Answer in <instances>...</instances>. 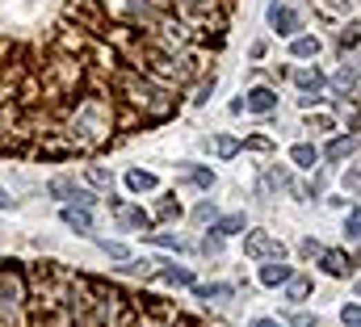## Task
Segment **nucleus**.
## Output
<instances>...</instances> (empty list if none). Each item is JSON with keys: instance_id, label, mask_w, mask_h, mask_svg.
I'll use <instances>...</instances> for the list:
<instances>
[{"instance_id": "18", "label": "nucleus", "mask_w": 361, "mask_h": 327, "mask_svg": "<svg viewBox=\"0 0 361 327\" xmlns=\"http://www.w3.org/2000/svg\"><path fill=\"white\" fill-rule=\"evenodd\" d=\"M181 177L193 181V185H202V189H211V185H215V177L206 172V168H181Z\"/></svg>"}, {"instance_id": "34", "label": "nucleus", "mask_w": 361, "mask_h": 327, "mask_svg": "<svg viewBox=\"0 0 361 327\" xmlns=\"http://www.w3.org/2000/svg\"><path fill=\"white\" fill-rule=\"evenodd\" d=\"M252 327H282V323H273V319H256Z\"/></svg>"}, {"instance_id": "4", "label": "nucleus", "mask_w": 361, "mask_h": 327, "mask_svg": "<svg viewBox=\"0 0 361 327\" xmlns=\"http://www.w3.org/2000/svg\"><path fill=\"white\" fill-rule=\"evenodd\" d=\"M50 193H55L59 201H80V206H88V201H92V197H88V193L72 181V177H55V181H50Z\"/></svg>"}, {"instance_id": "9", "label": "nucleus", "mask_w": 361, "mask_h": 327, "mask_svg": "<svg viewBox=\"0 0 361 327\" xmlns=\"http://www.w3.org/2000/svg\"><path fill=\"white\" fill-rule=\"evenodd\" d=\"M294 277L290 272V264H282V260H269L265 268H261V286H286Z\"/></svg>"}, {"instance_id": "5", "label": "nucleus", "mask_w": 361, "mask_h": 327, "mask_svg": "<svg viewBox=\"0 0 361 327\" xmlns=\"http://www.w3.org/2000/svg\"><path fill=\"white\" fill-rule=\"evenodd\" d=\"M114 214H118V223L130 227V231H151V218H147L139 206H122V201H114Z\"/></svg>"}, {"instance_id": "14", "label": "nucleus", "mask_w": 361, "mask_h": 327, "mask_svg": "<svg viewBox=\"0 0 361 327\" xmlns=\"http://www.w3.org/2000/svg\"><path fill=\"white\" fill-rule=\"evenodd\" d=\"M215 231H219V239H223V235H240V231H244V214H227V218H219Z\"/></svg>"}, {"instance_id": "6", "label": "nucleus", "mask_w": 361, "mask_h": 327, "mask_svg": "<svg viewBox=\"0 0 361 327\" xmlns=\"http://www.w3.org/2000/svg\"><path fill=\"white\" fill-rule=\"evenodd\" d=\"M269 26H273L277 34H294V30H298V13L286 9V5H269Z\"/></svg>"}, {"instance_id": "28", "label": "nucleus", "mask_w": 361, "mask_h": 327, "mask_svg": "<svg viewBox=\"0 0 361 327\" xmlns=\"http://www.w3.org/2000/svg\"><path fill=\"white\" fill-rule=\"evenodd\" d=\"M248 151H273V139H265V135H252V139H248Z\"/></svg>"}, {"instance_id": "15", "label": "nucleus", "mask_w": 361, "mask_h": 327, "mask_svg": "<svg viewBox=\"0 0 361 327\" xmlns=\"http://www.w3.org/2000/svg\"><path fill=\"white\" fill-rule=\"evenodd\" d=\"M64 223L76 227V231H88V227H92V218H88V210H72V206H68V210H64Z\"/></svg>"}, {"instance_id": "33", "label": "nucleus", "mask_w": 361, "mask_h": 327, "mask_svg": "<svg viewBox=\"0 0 361 327\" xmlns=\"http://www.w3.org/2000/svg\"><path fill=\"white\" fill-rule=\"evenodd\" d=\"M197 218H202V223H206V218H215V206H211V201H202V206H197Z\"/></svg>"}, {"instance_id": "20", "label": "nucleus", "mask_w": 361, "mask_h": 327, "mask_svg": "<svg viewBox=\"0 0 361 327\" xmlns=\"http://www.w3.org/2000/svg\"><path fill=\"white\" fill-rule=\"evenodd\" d=\"M215 151H219L223 159H231V155L240 151V139H231V135H219V139H215Z\"/></svg>"}, {"instance_id": "31", "label": "nucleus", "mask_w": 361, "mask_h": 327, "mask_svg": "<svg viewBox=\"0 0 361 327\" xmlns=\"http://www.w3.org/2000/svg\"><path fill=\"white\" fill-rule=\"evenodd\" d=\"M101 248H106L110 256H118V260H126V244H110V239H101Z\"/></svg>"}, {"instance_id": "29", "label": "nucleus", "mask_w": 361, "mask_h": 327, "mask_svg": "<svg viewBox=\"0 0 361 327\" xmlns=\"http://www.w3.org/2000/svg\"><path fill=\"white\" fill-rule=\"evenodd\" d=\"M298 252H302L306 260H311V256H324V248H320L315 239H302V244H298Z\"/></svg>"}, {"instance_id": "13", "label": "nucleus", "mask_w": 361, "mask_h": 327, "mask_svg": "<svg viewBox=\"0 0 361 327\" xmlns=\"http://www.w3.org/2000/svg\"><path fill=\"white\" fill-rule=\"evenodd\" d=\"M306 294H311V277H290V281H286V298H290V302H302Z\"/></svg>"}, {"instance_id": "32", "label": "nucleus", "mask_w": 361, "mask_h": 327, "mask_svg": "<svg viewBox=\"0 0 361 327\" xmlns=\"http://www.w3.org/2000/svg\"><path fill=\"white\" fill-rule=\"evenodd\" d=\"M344 189H349V193H357V197H361V177H357V172H344Z\"/></svg>"}, {"instance_id": "2", "label": "nucleus", "mask_w": 361, "mask_h": 327, "mask_svg": "<svg viewBox=\"0 0 361 327\" xmlns=\"http://www.w3.org/2000/svg\"><path fill=\"white\" fill-rule=\"evenodd\" d=\"M244 252H248L252 260H282V256H286V248H282L269 231H252V235L244 239Z\"/></svg>"}, {"instance_id": "24", "label": "nucleus", "mask_w": 361, "mask_h": 327, "mask_svg": "<svg viewBox=\"0 0 361 327\" xmlns=\"http://www.w3.org/2000/svg\"><path fill=\"white\" fill-rule=\"evenodd\" d=\"M143 310H147V315H156V319H168V315H173V310H168L164 302H156V298H143Z\"/></svg>"}, {"instance_id": "3", "label": "nucleus", "mask_w": 361, "mask_h": 327, "mask_svg": "<svg viewBox=\"0 0 361 327\" xmlns=\"http://www.w3.org/2000/svg\"><path fill=\"white\" fill-rule=\"evenodd\" d=\"M240 105L252 109V114H273V109H277V92H273V88H252Z\"/></svg>"}, {"instance_id": "19", "label": "nucleus", "mask_w": 361, "mask_h": 327, "mask_svg": "<svg viewBox=\"0 0 361 327\" xmlns=\"http://www.w3.org/2000/svg\"><path fill=\"white\" fill-rule=\"evenodd\" d=\"M143 239H151V244H160V248H177V252L185 248V244H181L177 235H164V231H143Z\"/></svg>"}, {"instance_id": "36", "label": "nucleus", "mask_w": 361, "mask_h": 327, "mask_svg": "<svg viewBox=\"0 0 361 327\" xmlns=\"http://www.w3.org/2000/svg\"><path fill=\"white\" fill-rule=\"evenodd\" d=\"M173 327H193V323H185V319H181V323H173Z\"/></svg>"}, {"instance_id": "26", "label": "nucleus", "mask_w": 361, "mask_h": 327, "mask_svg": "<svg viewBox=\"0 0 361 327\" xmlns=\"http://www.w3.org/2000/svg\"><path fill=\"white\" fill-rule=\"evenodd\" d=\"M88 181H92V185H101V189H110V172H106V168H97V164L88 168Z\"/></svg>"}, {"instance_id": "25", "label": "nucleus", "mask_w": 361, "mask_h": 327, "mask_svg": "<svg viewBox=\"0 0 361 327\" xmlns=\"http://www.w3.org/2000/svg\"><path fill=\"white\" fill-rule=\"evenodd\" d=\"M344 231H349L353 239H361V210H353V214L344 218Z\"/></svg>"}, {"instance_id": "35", "label": "nucleus", "mask_w": 361, "mask_h": 327, "mask_svg": "<svg viewBox=\"0 0 361 327\" xmlns=\"http://www.w3.org/2000/svg\"><path fill=\"white\" fill-rule=\"evenodd\" d=\"M5 206H13V197H9L5 189H0V210H5Z\"/></svg>"}, {"instance_id": "7", "label": "nucleus", "mask_w": 361, "mask_h": 327, "mask_svg": "<svg viewBox=\"0 0 361 327\" xmlns=\"http://www.w3.org/2000/svg\"><path fill=\"white\" fill-rule=\"evenodd\" d=\"M294 84H298L306 97H320V88H324V76H320V68H298V72H294Z\"/></svg>"}, {"instance_id": "22", "label": "nucleus", "mask_w": 361, "mask_h": 327, "mask_svg": "<svg viewBox=\"0 0 361 327\" xmlns=\"http://www.w3.org/2000/svg\"><path fill=\"white\" fill-rule=\"evenodd\" d=\"M332 84H336V88H340V92H349V88H353V84H357V72H353V68H340V72H336V80H332Z\"/></svg>"}, {"instance_id": "1", "label": "nucleus", "mask_w": 361, "mask_h": 327, "mask_svg": "<svg viewBox=\"0 0 361 327\" xmlns=\"http://www.w3.org/2000/svg\"><path fill=\"white\" fill-rule=\"evenodd\" d=\"M110 126H114V114H110V105L101 101V97H84L76 105V114H72V139L80 147H97V143H106L110 139Z\"/></svg>"}, {"instance_id": "21", "label": "nucleus", "mask_w": 361, "mask_h": 327, "mask_svg": "<svg viewBox=\"0 0 361 327\" xmlns=\"http://www.w3.org/2000/svg\"><path fill=\"white\" fill-rule=\"evenodd\" d=\"M235 290L231 286H197V298H206V302H211V298H231Z\"/></svg>"}, {"instance_id": "8", "label": "nucleus", "mask_w": 361, "mask_h": 327, "mask_svg": "<svg viewBox=\"0 0 361 327\" xmlns=\"http://www.w3.org/2000/svg\"><path fill=\"white\" fill-rule=\"evenodd\" d=\"M320 260H324V272H332V277H349L353 272V256H344V252H324Z\"/></svg>"}, {"instance_id": "37", "label": "nucleus", "mask_w": 361, "mask_h": 327, "mask_svg": "<svg viewBox=\"0 0 361 327\" xmlns=\"http://www.w3.org/2000/svg\"><path fill=\"white\" fill-rule=\"evenodd\" d=\"M357 298H361V281H357Z\"/></svg>"}, {"instance_id": "16", "label": "nucleus", "mask_w": 361, "mask_h": 327, "mask_svg": "<svg viewBox=\"0 0 361 327\" xmlns=\"http://www.w3.org/2000/svg\"><path fill=\"white\" fill-rule=\"evenodd\" d=\"M298 59H311V54H320V38H294V46H290Z\"/></svg>"}, {"instance_id": "11", "label": "nucleus", "mask_w": 361, "mask_h": 327, "mask_svg": "<svg viewBox=\"0 0 361 327\" xmlns=\"http://www.w3.org/2000/svg\"><path fill=\"white\" fill-rule=\"evenodd\" d=\"M353 151H357V139H353V135H344V139H332L324 155H328V159H344V155H353Z\"/></svg>"}, {"instance_id": "17", "label": "nucleus", "mask_w": 361, "mask_h": 327, "mask_svg": "<svg viewBox=\"0 0 361 327\" xmlns=\"http://www.w3.org/2000/svg\"><path fill=\"white\" fill-rule=\"evenodd\" d=\"M160 281H168V286H193V272L189 268H164Z\"/></svg>"}, {"instance_id": "23", "label": "nucleus", "mask_w": 361, "mask_h": 327, "mask_svg": "<svg viewBox=\"0 0 361 327\" xmlns=\"http://www.w3.org/2000/svg\"><path fill=\"white\" fill-rule=\"evenodd\" d=\"M156 214H160V218H181V201H173V197H164V201L156 206Z\"/></svg>"}, {"instance_id": "12", "label": "nucleus", "mask_w": 361, "mask_h": 327, "mask_svg": "<svg viewBox=\"0 0 361 327\" xmlns=\"http://www.w3.org/2000/svg\"><path fill=\"white\" fill-rule=\"evenodd\" d=\"M290 159L298 164V168H315L320 151H315V147H306V143H298V147H290Z\"/></svg>"}, {"instance_id": "30", "label": "nucleus", "mask_w": 361, "mask_h": 327, "mask_svg": "<svg viewBox=\"0 0 361 327\" xmlns=\"http://www.w3.org/2000/svg\"><path fill=\"white\" fill-rule=\"evenodd\" d=\"M361 38V26H349V30H340V46H353Z\"/></svg>"}, {"instance_id": "27", "label": "nucleus", "mask_w": 361, "mask_h": 327, "mask_svg": "<svg viewBox=\"0 0 361 327\" xmlns=\"http://www.w3.org/2000/svg\"><path fill=\"white\" fill-rule=\"evenodd\" d=\"M340 319H344V327H361V306H344Z\"/></svg>"}, {"instance_id": "10", "label": "nucleus", "mask_w": 361, "mask_h": 327, "mask_svg": "<svg viewBox=\"0 0 361 327\" xmlns=\"http://www.w3.org/2000/svg\"><path fill=\"white\" fill-rule=\"evenodd\" d=\"M126 189H135V193H151V189H156V177L143 172V168H130V172H126Z\"/></svg>"}]
</instances>
